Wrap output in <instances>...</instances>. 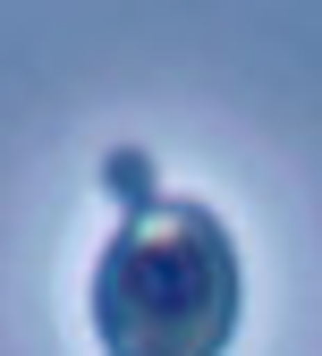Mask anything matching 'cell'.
Returning <instances> with one entry per match:
<instances>
[{"label":"cell","instance_id":"cell-1","mask_svg":"<svg viewBox=\"0 0 322 356\" xmlns=\"http://www.w3.org/2000/svg\"><path fill=\"white\" fill-rule=\"evenodd\" d=\"M238 314H246V272L212 204L153 195L119 212V229L94 254L102 356H229Z\"/></svg>","mask_w":322,"mask_h":356},{"label":"cell","instance_id":"cell-2","mask_svg":"<svg viewBox=\"0 0 322 356\" xmlns=\"http://www.w3.org/2000/svg\"><path fill=\"white\" fill-rule=\"evenodd\" d=\"M102 187L119 195V212H136V204L161 195V178H153V161L136 153V145H119V153H102Z\"/></svg>","mask_w":322,"mask_h":356}]
</instances>
